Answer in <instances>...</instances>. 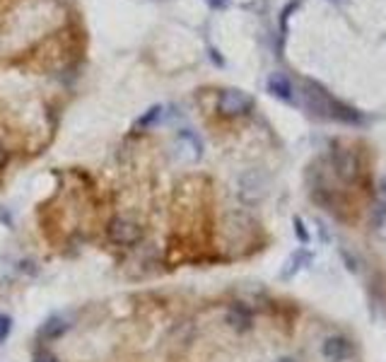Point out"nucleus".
<instances>
[{
  "label": "nucleus",
  "mask_w": 386,
  "mask_h": 362,
  "mask_svg": "<svg viewBox=\"0 0 386 362\" xmlns=\"http://www.w3.org/2000/svg\"><path fill=\"white\" fill-rule=\"evenodd\" d=\"M331 167L336 177L348 186H355L362 177V160L350 145H343L341 140L331 143Z\"/></svg>",
  "instance_id": "1"
},
{
  "label": "nucleus",
  "mask_w": 386,
  "mask_h": 362,
  "mask_svg": "<svg viewBox=\"0 0 386 362\" xmlns=\"http://www.w3.org/2000/svg\"><path fill=\"white\" fill-rule=\"evenodd\" d=\"M145 237V227L133 218H126V215H119L107 225V239L114 247L119 249H133L143 242Z\"/></svg>",
  "instance_id": "2"
},
{
  "label": "nucleus",
  "mask_w": 386,
  "mask_h": 362,
  "mask_svg": "<svg viewBox=\"0 0 386 362\" xmlns=\"http://www.w3.org/2000/svg\"><path fill=\"white\" fill-rule=\"evenodd\" d=\"M254 97L249 92L239 90V87H227L218 95V114L222 119H242V116H249L254 112Z\"/></svg>",
  "instance_id": "3"
},
{
  "label": "nucleus",
  "mask_w": 386,
  "mask_h": 362,
  "mask_svg": "<svg viewBox=\"0 0 386 362\" xmlns=\"http://www.w3.org/2000/svg\"><path fill=\"white\" fill-rule=\"evenodd\" d=\"M302 97H304V107L307 112L319 121H331V102L333 95L326 90V85H321L319 80L307 78L302 87Z\"/></svg>",
  "instance_id": "4"
},
{
  "label": "nucleus",
  "mask_w": 386,
  "mask_h": 362,
  "mask_svg": "<svg viewBox=\"0 0 386 362\" xmlns=\"http://www.w3.org/2000/svg\"><path fill=\"white\" fill-rule=\"evenodd\" d=\"M321 355L329 362H345L353 355V346L345 336H329L321 343Z\"/></svg>",
  "instance_id": "5"
},
{
  "label": "nucleus",
  "mask_w": 386,
  "mask_h": 362,
  "mask_svg": "<svg viewBox=\"0 0 386 362\" xmlns=\"http://www.w3.org/2000/svg\"><path fill=\"white\" fill-rule=\"evenodd\" d=\"M268 95H273L276 99L285 104H295V85L285 73H271L268 75V83H266Z\"/></svg>",
  "instance_id": "6"
},
{
  "label": "nucleus",
  "mask_w": 386,
  "mask_h": 362,
  "mask_svg": "<svg viewBox=\"0 0 386 362\" xmlns=\"http://www.w3.org/2000/svg\"><path fill=\"white\" fill-rule=\"evenodd\" d=\"M309 264H312V251H307V249H297V251H292L290 259L285 261V268H283V271H280V278H283V280L295 278L297 273H300L302 268H307Z\"/></svg>",
  "instance_id": "7"
},
{
  "label": "nucleus",
  "mask_w": 386,
  "mask_h": 362,
  "mask_svg": "<svg viewBox=\"0 0 386 362\" xmlns=\"http://www.w3.org/2000/svg\"><path fill=\"white\" fill-rule=\"evenodd\" d=\"M227 324H230L235 331H239V334H244V331H249L251 326H254V314L237 302V305H232L230 312H227Z\"/></svg>",
  "instance_id": "8"
},
{
  "label": "nucleus",
  "mask_w": 386,
  "mask_h": 362,
  "mask_svg": "<svg viewBox=\"0 0 386 362\" xmlns=\"http://www.w3.org/2000/svg\"><path fill=\"white\" fill-rule=\"evenodd\" d=\"M68 329H70L68 319L61 317V314H54L51 319L44 321V326H42V331H39V336H42L44 341H56V338H61Z\"/></svg>",
  "instance_id": "9"
},
{
  "label": "nucleus",
  "mask_w": 386,
  "mask_h": 362,
  "mask_svg": "<svg viewBox=\"0 0 386 362\" xmlns=\"http://www.w3.org/2000/svg\"><path fill=\"white\" fill-rule=\"evenodd\" d=\"M179 140L186 145V148H191L193 160H201V157H203V143H201V138H198L196 133L189 131V128H184V131H179Z\"/></svg>",
  "instance_id": "10"
},
{
  "label": "nucleus",
  "mask_w": 386,
  "mask_h": 362,
  "mask_svg": "<svg viewBox=\"0 0 386 362\" xmlns=\"http://www.w3.org/2000/svg\"><path fill=\"white\" fill-rule=\"evenodd\" d=\"M162 116V104H152L148 112H143L136 119V131H145V128L155 126V121Z\"/></svg>",
  "instance_id": "11"
},
{
  "label": "nucleus",
  "mask_w": 386,
  "mask_h": 362,
  "mask_svg": "<svg viewBox=\"0 0 386 362\" xmlns=\"http://www.w3.org/2000/svg\"><path fill=\"white\" fill-rule=\"evenodd\" d=\"M300 5H302V0H290V3L283 8V13H280V37H283V39H285V34H288V20L292 17V13L300 8Z\"/></svg>",
  "instance_id": "12"
},
{
  "label": "nucleus",
  "mask_w": 386,
  "mask_h": 362,
  "mask_svg": "<svg viewBox=\"0 0 386 362\" xmlns=\"http://www.w3.org/2000/svg\"><path fill=\"white\" fill-rule=\"evenodd\" d=\"M384 223H386V201L382 198V201L374 203V230L384 227Z\"/></svg>",
  "instance_id": "13"
},
{
  "label": "nucleus",
  "mask_w": 386,
  "mask_h": 362,
  "mask_svg": "<svg viewBox=\"0 0 386 362\" xmlns=\"http://www.w3.org/2000/svg\"><path fill=\"white\" fill-rule=\"evenodd\" d=\"M10 331H13V319H10L8 314H3V312H0V343H5V341H8Z\"/></svg>",
  "instance_id": "14"
},
{
  "label": "nucleus",
  "mask_w": 386,
  "mask_h": 362,
  "mask_svg": "<svg viewBox=\"0 0 386 362\" xmlns=\"http://www.w3.org/2000/svg\"><path fill=\"white\" fill-rule=\"evenodd\" d=\"M292 225H295V235L300 239L302 244H309V230L304 227V220L302 218H292Z\"/></svg>",
  "instance_id": "15"
},
{
  "label": "nucleus",
  "mask_w": 386,
  "mask_h": 362,
  "mask_svg": "<svg viewBox=\"0 0 386 362\" xmlns=\"http://www.w3.org/2000/svg\"><path fill=\"white\" fill-rule=\"evenodd\" d=\"M210 10H227L232 5V0H206Z\"/></svg>",
  "instance_id": "16"
},
{
  "label": "nucleus",
  "mask_w": 386,
  "mask_h": 362,
  "mask_svg": "<svg viewBox=\"0 0 386 362\" xmlns=\"http://www.w3.org/2000/svg\"><path fill=\"white\" fill-rule=\"evenodd\" d=\"M8 160H10V153H8V148H5V145L0 143V172H3V169L8 167Z\"/></svg>",
  "instance_id": "17"
},
{
  "label": "nucleus",
  "mask_w": 386,
  "mask_h": 362,
  "mask_svg": "<svg viewBox=\"0 0 386 362\" xmlns=\"http://www.w3.org/2000/svg\"><path fill=\"white\" fill-rule=\"evenodd\" d=\"M210 58H213V61L218 63V66H225V61H222L220 54H218V51H215V49H210Z\"/></svg>",
  "instance_id": "18"
},
{
  "label": "nucleus",
  "mask_w": 386,
  "mask_h": 362,
  "mask_svg": "<svg viewBox=\"0 0 386 362\" xmlns=\"http://www.w3.org/2000/svg\"><path fill=\"white\" fill-rule=\"evenodd\" d=\"M34 362H58L54 355H37V360Z\"/></svg>",
  "instance_id": "19"
},
{
  "label": "nucleus",
  "mask_w": 386,
  "mask_h": 362,
  "mask_svg": "<svg viewBox=\"0 0 386 362\" xmlns=\"http://www.w3.org/2000/svg\"><path fill=\"white\" fill-rule=\"evenodd\" d=\"M276 362H297L295 358H278Z\"/></svg>",
  "instance_id": "20"
}]
</instances>
